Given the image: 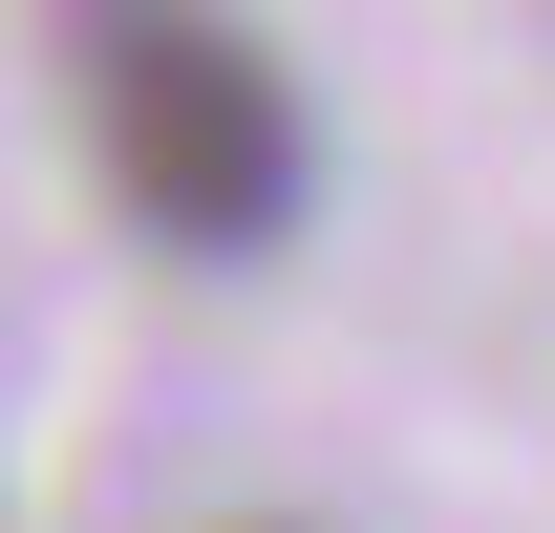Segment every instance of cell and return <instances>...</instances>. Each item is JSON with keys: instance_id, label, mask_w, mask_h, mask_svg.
<instances>
[{"instance_id": "cell-1", "label": "cell", "mask_w": 555, "mask_h": 533, "mask_svg": "<svg viewBox=\"0 0 555 533\" xmlns=\"http://www.w3.org/2000/svg\"><path fill=\"white\" fill-rule=\"evenodd\" d=\"M86 150H107L129 235H171V257H278L321 193L278 43L214 0H86Z\"/></svg>"}]
</instances>
